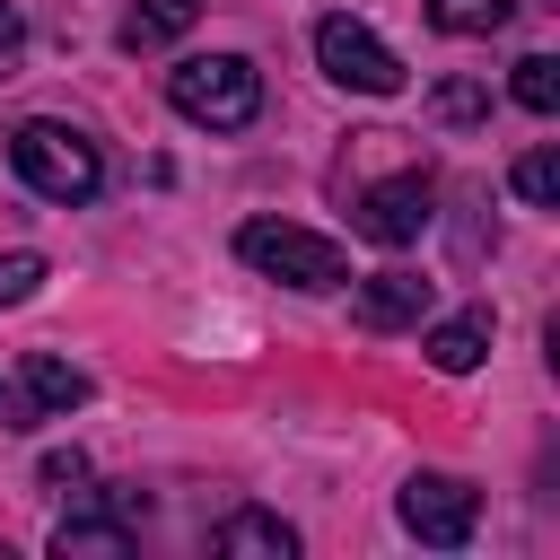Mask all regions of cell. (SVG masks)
Listing matches in <instances>:
<instances>
[{"mask_svg":"<svg viewBox=\"0 0 560 560\" xmlns=\"http://www.w3.org/2000/svg\"><path fill=\"white\" fill-rule=\"evenodd\" d=\"M166 105L201 131H245L262 114V70L245 52H192V61L166 70Z\"/></svg>","mask_w":560,"mask_h":560,"instance_id":"6da1fadb","label":"cell"},{"mask_svg":"<svg viewBox=\"0 0 560 560\" xmlns=\"http://www.w3.org/2000/svg\"><path fill=\"white\" fill-rule=\"evenodd\" d=\"M9 166H18V184L26 192H44V201H96V184H105V158H96V140L88 131H70V122H18L9 131Z\"/></svg>","mask_w":560,"mask_h":560,"instance_id":"7a4b0ae2","label":"cell"},{"mask_svg":"<svg viewBox=\"0 0 560 560\" xmlns=\"http://www.w3.org/2000/svg\"><path fill=\"white\" fill-rule=\"evenodd\" d=\"M236 254L262 271V280H289V289H341L350 280V254L298 219H245L236 228Z\"/></svg>","mask_w":560,"mask_h":560,"instance_id":"3957f363","label":"cell"},{"mask_svg":"<svg viewBox=\"0 0 560 560\" xmlns=\"http://www.w3.org/2000/svg\"><path fill=\"white\" fill-rule=\"evenodd\" d=\"M394 516H402V534L455 551V542H472V525H481V490L455 481V472H411L402 499H394Z\"/></svg>","mask_w":560,"mask_h":560,"instance_id":"277c9868","label":"cell"},{"mask_svg":"<svg viewBox=\"0 0 560 560\" xmlns=\"http://www.w3.org/2000/svg\"><path fill=\"white\" fill-rule=\"evenodd\" d=\"M140 516H149V499H140V490H88V499L52 525V551H61V560H88V551H96V560H122Z\"/></svg>","mask_w":560,"mask_h":560,"instance_id":"5b68a950","label":"cell"},{"mask_svg":"<svg viewBox=\"0 0 560 560\" xmlns=\"http://www.w3.org/2000/svg\"><path fill=\"white\" fill-rule=\"evenodd\" d=\"M315 61H324L332 88H359V96H394V88H402V61H394L359 18H324V26H315Z\"/></svg>","mask_w":560,"mask_h":560,"instance_id":"8992f818","label":"cell"},{"mask_svg":"<svg viewBox=\"0 0 560 560\" xmlns=\"http://www.w3.org/2000/svg\"><path fill=\"white\" fill-rule=\"evenodd\" d=\"M429 201H438V184H429V166H411V175H385V184H368L359 192V210H350V228L368 236V245H411L420 228H429Z\"/></svg>","mask_w":560,"mask_h":560,"instance_id":"52a82bcc","label":"cell"},{"mask_svg":"<svg viewBox=\"0 0 560 560\" xmlns=\"http://www.w3.org/2000/svg\"><path fill=\"white\" fill-rule=\"evenodd\" d=\"M350 315H359L368 332H402V324L429 315V280H420V271H368V280L350 289Z\"/></svg>","mask_w":560,"mask_h":560,"instance_id":"ba28073f","label":"cell"},{"mask_svg":"<svg viewBox=\"0 0 560 560\" xmlns=\"http://www.w3.org/2000/svg\"><path fill=\"white\" fill-rule=\"evenodd\" d=\"M420 350H429V368H438V376H472V368L490 359V306H464V315H446V324H438Z\"/></svg>","mask_w":560,"mask_h":560,"instance_id":"9c48e42d","label":"cell"},{"mask_svg":"<svg viewBox=\"0 0 560 560\" xmlns=\"http://www.w3.org/2000/svg\"><path fill=\"white\" fill-rule=\"evenodd\" d=\"M210 551H228V560H289L298 534L280 516H262V508H236L228 525H210Z\"/></svg>","mask_w":560,"mask_h":560,"instance_id":"30bf717a","label":"cell"},{"mask_svg":"<svg viewBox=\"0 0 560 560\" xmlns=\"http://www.w3.org/2000/svg\"><path fill=\"white\" fill-rule=\"evenodd\" d=\"M26 402H35L44 420L79 411V402H88V368H70L61 350H26Z\"/></svg>","mask_w":560,"mask_h":560,"instance_id":"8fae6325","label":"cell"},{"mask_svg":"<svg viewBox=\"0 0 560 560\" xmlns=\"http://www.w3.org/2000/svg\"><path fill=\"white\" fill-rule=\"evenodd\" d=\"M192 18H201V0H131V18H122V52H158V44H175Z\"/></svg>","mask_w":560,"mask_h":560,"instance_id":"7c38bea8","label":"cell"},{"mask_svg":"<svg viewBox=\"0 0 560 560\" xmlns=\"http://www.w3.org/2000/svg\"><path fill=\"white\" fill-rule=\"evenodd\" d=\"M508 18H516V0H429L438 35H499Z\"/></svg>","mask_w":560,"mask_h":560,"instance_id":"4fadbf2b","label":"cell"},{"mask_svg":"<svg viewBox=\"0 0 560 560\" xmlns=\"http://www.w3.org/2000/svg\"><path fill=\"white\" fill-rule=\"evenodd\" d=\"M508 88H516V105H525V114H551V105H560V61H551V52H525Z\"/></svg>","mask_w":560,"mask_h":560,"instance_id":"5bb4252c","label":"cell"},{"mask_svg":"<svg viewBox=\"0 0 560 560\" xmlns=\"http://www.w3.org/2000/svg\"><path fill=\"white\" fill-rule=\"evenodd\" d=\"M429 114L438 122H481L490 114V88L481 79H446V88H429Z\"/></svg>","mask_w":560,"mask_h":560,"instance_id":"9a60e30c","label":"cell"},{"mask_svg":"<svg viewBox=\"0 0 560 560\" xmlns=\"http://www.w3.org/2000/svg\"><path fill=\"white\" fill-rule=\"evenodd\" d=\"M516 192H525L534 210H551V201H560V158H551V149H525V158H516Z\"/></svg>","mask_w":560,"mask_h":560,"instance_id":"2e32d148","label":"cell"},{"mask_svg":"<svg viewBox=\"0 0 560 560\" xmlns=\"http://www.w3.org/2000/svg\"><path fill=\"white\" fill-rule=\"evenodd\" d=\"M44 280H52V262H44V254H0V306H26Z\"/></svg>","mask_w":560,"mask_h":560,"instance_id":"e0dca14e","label":"cell"},{"mask_svg":"<svg viewBox=\"0 0 560 560\" xmlns=\"http://www.w3.org/2000/svg\"><path fill=\"white\" fill-rule=\"evenodd\" d=\"M35 472H44L52 490H79V481H88V455H79V446H52V455H44Z\"/></svg>","mask_w":560,"mask_h":560,"instance_id":"ac0fdd59","label":"cell"},{"mask_svg":"<svg viewBox=\"0 0 560 560\" xmlns=\"http://www.w3.org/2000/svg\"><path fill=\"white\" fill-rule=\"evenodd\" d=\"M18 61H26V26H18V9L0 0V79H9Z\"/></svg>","mask_w":560,"mask_h":560,"instance_id":"d6986e66","label":"cell"},{"mask_svg":"<svg viewBox=\"0 0 560 560\" xmlns=\"http://www.w3.org/2000/svg\"><path fill=\"white\" fill-rule=\"evenodd\" d=\"M35 420H44V411H35L18 385H0V429H35Z\"/></svg>","mask_w":560,"mask_h":560,"instance_id":"ffe728a7","label":"cell"}]
</instances>
